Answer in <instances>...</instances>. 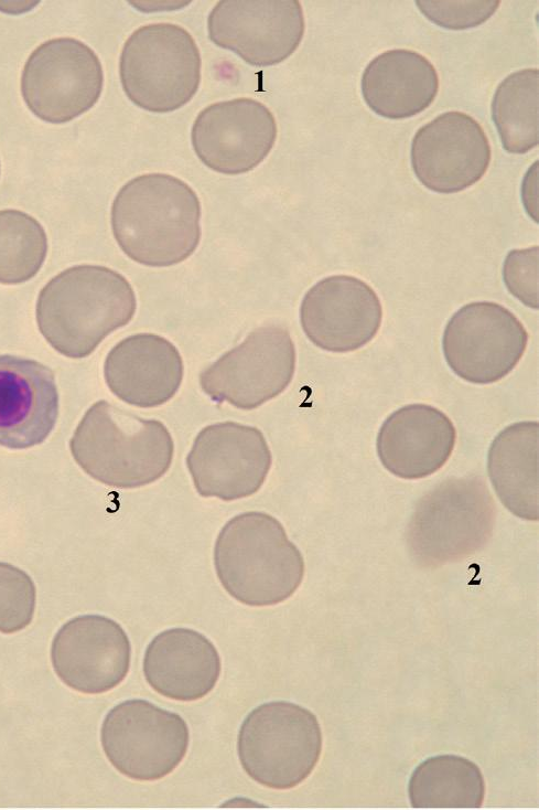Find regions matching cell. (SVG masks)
Wrapping results in <instances>:
<instances>
[{"label":"cell","instance_id":"cell-12","mask_svg":"<svg viewBox=\"0 0 539 810\" xmlns=\"http://www.w3.org/2000/svg\"><path fill=\"white\" fill-rule=\"evenodd\" d=\"M185 461L200 495L233 501L261 488L272 457L257 427L223 422L197 434Z\"/></svg>","mask_w":539,"mask_h":810},{"label":"cell","instance_id":"cell-7","mask_svg":"<svg viewBox=\"0 0 539 810\" xmlns=\"http://www.w3.org/2000/svg\"><path fill=\"white\" fill-rule=\"evenodd\" d=\"M244 770L273 789H290L306 779L322 752V731L308 708L287 701L263 703L244 720L237 739Z\"/></svg>","mask_w":539,"mask_h":810},{"label":"cell","instance_id":"cell-31","mask_svg":"<svg viewBox=\"0 0 539 810\" xmlns=\"http://www.w3.org/2000/svg\"><path fill=\"white\" fill-rule=\"evenodd\" d=\"M0 172H1V169H0Z\"/></svg>","mask_w":539,"mask_h":810},{"label":"cell","instance_id":"cell-10","mask_svg":"<svg viewBox=\"0 0 539 810\" xmlns=\"http://www.w3.org/2000/svg\"><path fill=\"white\" fill-rule=\"evenodd\" d=\"M295 347L289 331L268 324L223 354L200 374L203 392L215 403L250 411L277 397L291 383Z\"/></svg>","mask_w":539,"mask_h":810},{"label":"cell","instance_id":"cell-11","mask_svg":"<svg viewBox=\"0 0 539 810\" xmlns=\"http://www.w3.org/2000/svg\"><path fill=\"white\" fill-rule=\"evenodd\" d=\"M528 332L504 306L474 301L448 321L442 350L450 369L473 384H492L508 375L522 358Z\"/></svg>","mask_w":539,"mask_h":810},{"label":"cell","instance_id":"cell-27","mask_svg":"<svg viewBox=\"0 0 539 810\" xmlns=\"http://www.w3.org/2000/svg\"><path fill=\"white\" fill-rule=\"evenodd\" d=\"M36 603L34 582L23 569L0 562V632L14 633L33 619Z\"/></svg>","mask_w":539,"mask_h":810},{"label":"cell","instance_id":"cell-26","mask_svg":"<svg viewBox=\"0 0 539 810\" xmlns=\"http://www.w3.org/2000/svg\"><path fill=\"white\" fill-rule=\"evenodd\" d=\"M47 254L46 233L39 221L19 210L0 211V283L33 278Z\"/></svg>","mask_w":539,"mask_h":810},{"label":"cell","instance_id":"cell-30","mask_svg":"<svg viewBox=\"0 0 539 810\" xmlns=\"http://www.w3.org/2000/svg\"><path fill=\"white\" fill-rule=\"evenodd\" d=\"M39 1H0V11L6 13H22L32 10Z\"/></svg>","mask_w":539,"mask_h":810},{"label":"cell","instance_id":"cell-3","mask_svg":"<svg viewBox=\"0 0 539 810\" xmlns=\"http://www.w3.org/2000/svg\"><path fill=\"white\" fill-rule=\"evenodd\" d=\"M76 463L93 479L114 488L133 489L165 475L174 444L168 428L105 399L84 414L71 440Z\"/></svg>","mask_w":539,"mask_h":810},{"label":"cell","instance_id":"cell-6","mask_svg":"<svg viewBox=\"0 0 539 810\" xmlns=\"http://www.w3.org/2000/svg\"><path fill=\"white\" fill-rule=\"evenodd\" d=\"M201 68L193 36L184 28L165 22L133 31L119 58L125 94L134 105L154 114L186 105L198 90Z\"/></svg>","mask_w":539,"mask_h":810},{"label":"cell","instance_id":"cell-25","mask_svg":"<svg viewBox=\"0 0 539 810\" xmlns=\"http://www.w3.org/2000/svg\"><path fill=\"white\" fill-rule=\"evenodd\" d=\"M538 79L537 68H524L505 77L494 93L492 119L509 153L538 145Z\"/></svg>","mask_w":539,"mask_h":810},{"label":"cell","instance_id":"cell-15","mask_svg":"<svg viewBox=\"0 0 539 810\" xmlns=\"http://www.w3.org/2000/svg\"><path fill=\"white\" fill-rule=\"evenodd\" d=\"M492 158L483 127L470 115L451 110L420 127L410 159L417 179L429 190L450 194L478 182Z\"/></svg>","mask_w":539,"mask_h":810},{"label":"cell","instance_id":"cell-5","mask_svg":"<svg viewBox=\"0 0 539 810\" xmlns=\"http://www.w3.org/2000/svg\"><path fill=\"white\" fill-rule=\"evenodd\" d=\"M496 504L481 476L452 477L417 502L407 527L411 556L423 567L464 559L491 540Z\"/></svg>","mask_w":539,"mask_h":810},{"label":"cell","instance_id":"cell-16","mask_svg":"<svg viewBox=\"0 0 539 810\" xmlns=\"http://www.w3.org/2000/svg\"><path fill=\"white\" fill-rule=\"evenodd\" d=\"M382 308L376 291L349 275L325 277L304 295L300 322L317 348L335 353L356 351L379 331Z\"/></svg>","mask_w":539,"mask_h":810},{"label":"cell","instance_id":"cell-28","mask_svg":"<svg viewBox=\"0 0 539 810\" xmlns=\"http://www.w3.org/2000/svg\"><path fill=\"white\" fill-rule=\"evenodd\" d=\"M416 4L436 25L449 30H465L488 20L500 1H416Z\"/></svg>","mask_w":539,"mask_h":810},{"label":"cell","instance_id":"cell-22","mask_svg":"<svg viewBox=\"0 0 539 810\" xmlns=\"http://www.w3.org/2000/svg\"><path fill=\"white\" fill-rule=\"evenodd\" d=\"M365 103L377 115L405 119L427 109L439 92V75L422 54L394 49L374 57L360 79Z\"/></svg>","mask_w":539,"mask_h":810},{"label":"cell","instance_id":"cell-14","mask_svg":"<svg viewBox=\"0 0 539 810\" xmlns=\"http://www.w3.org/2000/svg\"><path fill=\"white\" fill-rule=\"evenodd\" d=\"M277 121L252 98L214 103L200 111L191 130L192 147L209 169L238 175L258 167L274 146Z\"/></svg>","mask_w":539,"mask_h":810},{"label":"cell","instance_id":"cell-1","mask_svg":"<svg viewBox=\"0 0 539 810\" xmlns=\"http://www.w3.org/2000/svg\"><path fill=\"white\" fill-rule=\"evenodd\" d=\"M114 237L132 260L168 267L188 258L201 241V203L183 180L138 175L121 186L110 211Z\"/></svg>","mask_w":539,"mask_h":810},{"label":"cell","instance_id":"cell-17","mask_svg":"<svg viewBox=\"0 0 539 810\" xmlns=\"http://www.w3.org/2000/svg\"><path fill=\"white\" fill-rule=\"evenodd\" d=\"M51 660L67 686L99 694L116 688L128 674L131 644L117 621L101 615H82L58 629Z\"/></svg>","mask_w":539,"mask_h":810},{"label":"cell","instance_id":"cell-24","mask_svg":"<svg viewBox=\"0 0 539 810\" xmlns=\"http://www.w3.org/2000/svg\"><path fill=\"white\" fill-rule=\"evenodd\" d=\"M485 790L479 767L453 754L432 756L420 763L408 785L413 808H481Z\"/></svg>","mask_w":539,"mask_h":810},{"label":"cell","instance_id":"cell-9","mask_svg":"<svg viewBox=\"0 0 539 810\" xmlns=\"http://www.w3.org/2000/svg\"><path fill=\"white\" fill-rule=\"evenodd\" d=\"M100 740L108 760L119 772L136 780H157L182 761L190 732L179 714L133 699L107 713Z\"/></svg>","mask_w":539,"mask_h":810},{"label":"cell","instance_id":"cell-19","mask_svg":"<svg viewBox=\"0 0 539 810\" xmlns=\"http://www.w3.org/2000/svg\"><path fill=\"white\" fill-rule=\"evenodd\" d=\"M456 429L449 416L428 404H409L381 424L376 449L381 465L406 480L427 478L452 455Z\"/></svg>","mask_w":539,"mask_h":810},{"label":"cell","instance_id":"cell-23","mask_svg":"<svg viewBox=\"0 0 539 810\" xmlns=\"http://www.w3.org/2000/svg\"><path fill=\"white\" fill-rule=\"evenodd\" d=\"M538 437L536 420L508 425L492 441L487 471L496 495L514 515L538 521Z\"/></svg>","mask_w":539,"mask_h":810},{"label":"cell","instance_id":"cell-8","mask_svg":"<svg viewBox=\"0 0 539 810\" xmlns=\"http://www.w3.org/2000/svg\"><path fill=\"white\" fill-rule=\"evenodd\" d=\"M104 71L84 42L54 38L40 44L24 63L20 89L32 114L48 124H65L88 111L99 99Z\"/></svg>","mask_w":539,"mask_h":810},{"label":"cell","instance_id":"cell-13","mask_svg":"<svg viewBox=\"0 0 539 810\" xmlns=\"http://www.w3.org/2000/svg\"><path fill=\"white\" fill-rule=\"evenodd\" d=\"M304 30L297 0H223L207 17L209 40L257 67L287 60L299 47Z\"/></svg>","mask_w":539,"mask_h":810},{"label":"cell","instance_id":"cell-2","mask_svg":"<svg viewBox=\"0 0 539 810\" xmlns=\"http://www.w3.org/2000/svg\"><path fill=\"white\" fill-rule=\"evenodd\" d=\"M137 309L129 281L98 265L69 267L40 291L36 322L58 353L83 359L115 330L126 326Z\"/></svg>","mask_w":539,"mask_h":810},{"label":"cell","instance_id":"cell-29","mask_svg":"<svg viewBox=\"0 0 539 810\" xmlns=\"http://www.w3.org/2000/svg\"><path fill=\"white\" fill-rule=\"evenodd\" d=\"M508 291L525 306L538 308V246L510 251L503 264Z\"/></svg>","mask_w":539,"mask_h":810},{"label":"cell","instance_id":"cell-4","mask_svg":"<svg viewBox=\"0 0 539 810\" xmlns=\"http://www.w3.org/2000/svg\"><path fill=\"white\" fill-rule=\"evenodd\" d=\"M214 565L224 589L255 607L284 601L299 588L304 559L282 524L265 512H244L220 530Z\"/></svg>","mask_w":539,"mask_h":810},{"label":"cell","instance_id":"cell-21","mask_svg":"<svg viewBox=\"0 0 539 810\" xmlns=\"http://www.w3.org/2000/svg\"><path fill=\"white\" fill-rule=\"evenodd\" d=\"M222 663L217 649L201 632L172 628L148 644L143 673L149 685L163 696L195 701L216 685Z\"/></svg>","mask_w":539,"mask_h":810},{"label":"cell","instance_id":"cell-18","mask_svg":"<svg viewBox=\"0 0 539 810\" xmlns=\"http://www.w3.org/2000/svg\"><path fill=\"white\" fill-rule=\"evenodd\" d=\"M58 409L50 367L32 359L0 355V446L18 450L44 443Z\"/></svg>","mask_w":539,"mask_h":810},{"label":"cell","instance_id":"cell-20","mask_svg":"<svg viewBox=\"0 0 539 810\" xmlns=\"http://www.w3.org/2000/svg\"><path fill=\"white\" fill-rule=\"evenodd\" d=\"M182 356L174 344L153 333L122 339L107 354L104 377L122 402L152 408L169 402L183 380Z\"/></svg>","mask_w":539,"mask_h":810}]
</instances>
